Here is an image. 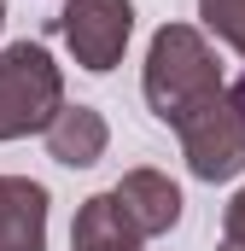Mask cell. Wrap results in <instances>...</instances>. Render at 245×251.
Wrapping results in <instances>:
<instances>
[{"label":"cell","instance_id":"obj_1","mask_svg":"<svg viewBox=\"0 0 245 251\" xmlns=\"http://www.w3.org/2000/svg\"><path fill=\"white\" fill-rule=\"evenodd\" d=\"M140 94L152 105V117L170 128H181L198 105H210L216 94H228L222 82V59L216 47L204 41L198 24H164L146 47V64H140Z\"/></svg>","mask_w":245,"mask_h":251},{"label":"cell","instance_id":"obj_2","mask_svg":"<svg viewBox=\"0 0 245 251\" xmlns=\"http://www.w3.org/2000/svg\"><path fill=\"white\" fill-rule=\"evenodd\" d=\"M64 111V70L41 41L0 47V140L47 134V123Z\"/></svg>","mask_w":245,"mask_h":251},{"label":"cell","instance_id":"obj_3","mask_svg":"<svg viewBox=\"0 0 245 251\" xmlns=\"http://www.w3.org/2000/svg\"><path fill=\"white\" fill-rule=\"evenodd\" d=\"M175 140L198 181H234L245 170V111L234 105V94H216L210 105H198L175 128Z\"/></svg>","mask_w":245,"mask_h":251},{"label":"cell","instance_id":"obj_4","mask_svg":"<svg viewBox=\"0 0 245 251\" xmlns=\"http://www.w3.org/2000/svg\"><path fill=\"white\" fill-rule=\"evenodd\" d=\"M59 35L70 47V59L94 76L117 70L134 35V0H64L59 12Z\"/></svg>","mask_w":245,"mask_h":251},{"label":"cell","instance_id":"obj_5","mask_svg":"<svg viewBox=\"0 0 245 251\" xmlns=\"http://www.w3.org/2000/svg\"><path fill=\"white\" fill-rule=\"evenodd\" d=\"M117 204H122V216L140 228V240H158V234H170L175 222H181V187L164 176V170H128L117 187Z\"/></svg>","mask_w":245,"mask_h":251},{"label":"cell","instance_id":"obj_6","mask_svg":"<svg viewBox=\"0 0 245 251\" xmlns=\"http://www.w3.org/2000/svg\"><path fill=\"white\" fill-rule=\"evenodd\" d=\"M53 199L29 176H0V251H47Z\"/></svg>","mask_w":245,"mask_h":251},{"label":"cell","instance_id":"obj_7","mask_svg":"<svg viewBox=\"0 0 245 251\" xmlns=\"http://www.w3.org/2000/svg\"><path fill=\"white\" fill-rule=\"evenodd\" d=\"M47 158L64 164V170H88V164H99L105 158V146H111V123H105V111H94V105H64L59 117L47 123Z\"/></svg>","mask_w":245,"mask_h":251},{"label":"cell","instance_id":"obj_8","mask_svg":"<svg viewBox=\"0 0 245 251\" xmlns=\"http://www.w3.org/2000/svg\"><path fill=\"white\" fill-rule=\"evenodd\" d=\"M70 251H146V240L122 216L117 193H94V199H82V210L70 222Z\"/></svg>","mask_w":245,"mask_h":251},{"label":"cell","instance_id":"obj_9","mask_svg":"<svg viewBox=\"0 0 245 251\" xmlns=\"http://www.w3.org/2000/svg\"><path fill=\"white\" fill-rule=\"evenodd\" d=\"M198 24L245 59V0H198Z\"/></svg>","mask_w":245,"mask_h":251},{"label":"cell","instance_id":"obj_10","mask_svg":"<svg viewBox=\"0 0 245 251\" xmlns=\"http://www.w3.org/2000/svg\"><path fill=\"white\" fill-rule=\"evenodd\" d=\"M222 240L228 246H245V187L228 199V210H222Z\"/></svg>","mask_w":245,"mask_h":251},{"label":"cell","instance_id":"obj_11","mask_svg":"<svg viewBox=\"0 0 245 251\" xmlns=\"http://www.w3.org/2000/svg\"><path fill=\"white\" fill-rule=\"evenodd\" d=\"M228 94H234V105H240V111H245V76H240V82H234V88H228Z\"/></svg>","mask_w":245,"mask_h":251},{"label":"cell","instance_id":"obj_12","mask_svg":"<svg viewBox=\"0 0 245 251\" xmlns=\"http://www.w3.org/2000/svg\"><path fill=\"white\" fill-rule=\"evenodd\" d=\"M222 251H245V246H228V240H222Z\"/></svg>","mask_w":245,"mask_h":251},{"label":"cell","instance_id":"obj_13","mask_svg":"<svg viewBox=\"0 0 245 251\" xmlns=\"http://www.w3.org/2000/svg\"><path fill=\"white\" fill-rule=\"evenodd\" d=\"M0 24H6V0H0Z\"/></svg>","mask_w":245,"mask_h":251}]
</instances>
